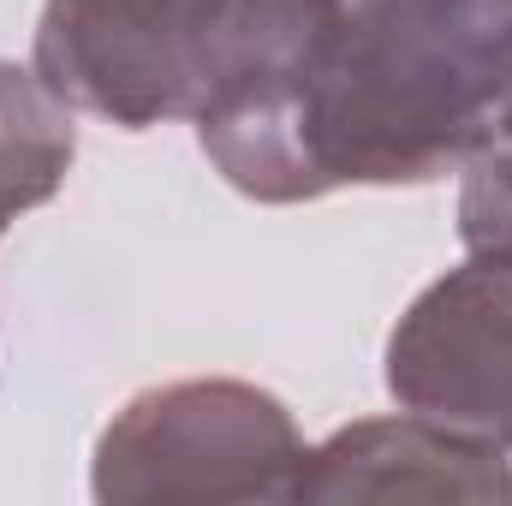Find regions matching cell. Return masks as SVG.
<instances>
[{"mask_svg": "<svg viewBox=\"0 0 512 506\" xmlns=\"http://www.w3.org/2000/svg\"><path fill=\"white\" fill-rule=\"evenodd\" d=\"M292 501L304 506H364V501H453L512 506V459L471 447L411 411L358 417L304 453Z\"/></svg>", "mask_w": 512, "mask_h": 506, "instance_id": "cell-5", "label": "cell"}, {"mask_svg": "<svg viewBox=\"0 0 512 506\" xmlns=\"http://www.w3.org/2000/svg\"><path fill=\"white\" fill-rule=\"evenodd\" d=\"M382 364L399 411L512 453V268L465 256L429 280L393 322Z\"/></svg>", "mask_w": 512, "mask_h": 506, "instance_id": "cell-4", "label": "cell"}, {"mask_svg": "<svg viewBox=\"0 0 512 506\" xmlns=\"http://www.w3.org/2000/svg\"><path fill=\"white\" fill-rule=\"evenodd\" d=\"M245 0H42L30 66L90 120L155 131L215 96Z\"/></svg>", "mask_w": 512, "mask_h": 506, "instance_id": "cell-3", "label": "cell"}, {"mask_svg": "<svg viewBox=\"0 0 512 506\" xmlns=\"http://www.w3.org/2000/svg\"><path fill=\"white\" fill-rule=\"evenodd\" d=\"M512 96V0H245L191 120L268 209L352 185H435Z\"/></svg>", "mask_w": 512, "mask_h": 506, "instance_id": "cell-1", "label": "cell"}, {"mask_svg": "<svg viewBox=\"0 0 512 506\" xmlns=\"http://www.w3.org/2000/svg\"><path fill=\"white\" fill-rule=\"evenodd\" d=\"M459 245L512 268V143L483 137L459 161Z\"/></svg>", "mask_w": 512, "mask_h": 506, "instance_id": "cell-7", "label": "cell"}, {"mask_svg": "<svg viewBox=\"0 0 512 506\" xmlns=\"http://www.w3.org/2000/svg\"><path fill=\"white\" fill-rule=\"evenodd\" d=\"M78 155L72 108L36 78V66L0 60V239L18 215L60 197Z\"/></svg>", "mask_w": 512, "mask_h": 506, "instance_id": "cell-6", "label": "cell"}, {"mask_svg": "<svg viewBox=\"0 0 512 506\" xmlns=\"http://www.w3.org/2000/svg\"><path fill=\"white\" fill-rule=\"evenodd\" d=\"M292 411L233 376L161 381L131 393L90 453V495L102 506L292 501L304 471Z\"/></svg>", "mask_w": 512, "mask_h": 506, "instance_id": "cell-2", "label": "cell"}, {"mask_svg": "<svg viewBox=\"0 0 512 506\" xmlns=\"http://www.w3.org/2000/svg\"><path fill=\"white\" fill-rule=\"evenodd\" d=\"M489 137H501V143H512V96L501 102V114H495V126H489Z\"/></svg>", "mask_w": 512, "mask_h": 506, "instance_id": "cell-8", "label": "cell"}]
</instances>
